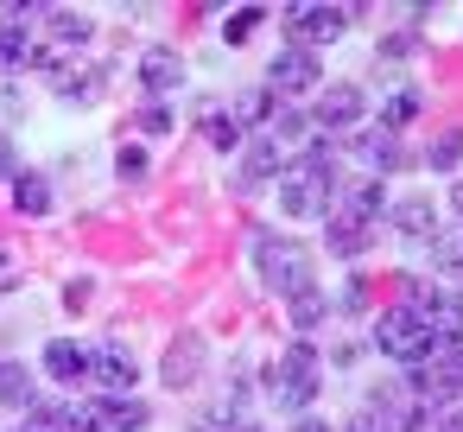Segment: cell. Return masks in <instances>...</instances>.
I'll list each match as a JSON object with an SVG mask.
<instances>
[{
	"instance_id": "1",
	"label": "cell",
	"mask_w": 463,
	"mask_h": 432,
	"mask_svg": "<svg viewBox=\"0 0 463 432\" xmlns=\"http://www.w3.org/2000/svg\"><path fill=\"white\" fill-rule=\"evenodd\" d=\"M279 204H286V216H330V204H336V153L330 147H305V153H292L286 166H279Z\"/></svg>"
},
{
	"instance_id": "2",
	"label": "cell",
	"mask_w": 463,
	"mask_h": 432,
	"mask_svg": "<svg viewBox=\"0 0 463 432\" xmlns=\"http://www.w3.org/2000/svg\"><path fill=\"white\" fill-rule=\"evenodd\" d=\"M317 388H324V362H317V350H311L305 337L286 343V350L273 356V369H267V394H273V407H286V413L305 419V407L317 400Z\"/></svg>"
},
{
	"instance_id": "3",
	"label": "cell",
	"mask_w": 463,
	"mask_h": 432,
	"mask_svg": "<svg viewBox=\"0 0 463 432\" xmlns=\"http://www.w3.org/2000/svg\"><path fill=\"white\" fill-rule=\"evenodd\" d=\"M406 388H412V400L419 407H450V400H463V343H431L412 369H406Z\"/></svg>"
},
{
	"instance_id": "4",
	"label": "cell",
	"mask_w": 463,
	"mask_h": 432,
	"mask_svg": "<svg viewBox=\"0 0 463 432\" xmlns=\"http://www.w3.org/2000/svg\"><path fill=\"white\" fill-rule=\"evenodd\" d=\"M254 267H260L267 293H279V299H292V293H305V286H311V254H305L292 235L254 229Z\"/></svg>"
},
{
	"instance_id": "5",
	"label": "cell",
	"mask_w": 463,
	"mask_h": 432,
	"mask_svg": "<svg viewBox=\"0 0 463 432\" xmlns=\"http://www.w3.org/2000/svg\"><path fill=\"white\" fill-rule=\"evenodd\" d=\"M374 350L412 369V362L431 350V331H425V318H419L412 305H387V312L374 318Z\"/></svg>"
},
{
	"instance_id": "6",
	"label": "cell",
	"mask_w": 463,
	"mask_h": 432,
	"mask_svg": "<svg viewBox=\"0 0 463 432\" xmlns=\"http://www.w3.org/2000/svg\"><path fill=\"white\" fill-rule=\"evenodd\" d=\"M317 83H324V64H317V52H305V45H279V52H273V64H267V96H273V102L311 96Z\"/></svg>"
},
{
	"instance_id": "7",
	"label": "cell",
	"mask_w": 463,
	"mask_h": 432,
	"mask_svg": "<svg viewBox=\"0 0 463 432\" xmlns=\"http://www.w3.org/2000/svg\"><path fill=\"white\" fill-rule=\"evenodd\" d=\"M90 39H96V20H90V14L52 7V14H45V45H52V52H39L33 64H45V71H52V64H71V58H77Z\"/></svg>"
},
{
	"instance_id": "8",
	"label": "cell",
	"mask_w": 463,
	"mask_h": 432,
	"mask_svg": "<svg viewBox=\"0 0 463 432\" xmlns=\"http://www.w3.org/2000/svg\"><path fill=\"white\" fill-rule=\"evenodd\" d=\"M355 20V7H286V26H292V39L311 52V45H330L343 26Z\"/></svg>"
},
{
	"instance_id": "9",
	"label": "cell",
	"mask_w": 463,
	"mask_h": 432,
	"mask_svg": "<svg viewBox=\"0 0 463 432\" xmlns=\"http://www.w3.org/2000/svg\"><path fill=\"white\" fill-rule=\"evenodd\" d=\"M90 381H96V394H102V400H115V394H134L140 369H134V356H128V350H90Z\"/></svg>"
},
{
	"instance_id": "10",
	"label": "cell",
	"mask_w": 463,
	"mask_h": 432,
	"mask_svg": "<svg viewBox=\"0 0 463 432\" xmlns=\"http://www.w3.org/2000/svg\"><path fill=\"white\" fill-rule=\"evenodd\" d=\"M368 235H374V223H362V216L343 210V204H330V216H324V242H330L336 261H355V254L368 248Z\"/></svg>"
},
{
	"instance_id": "11",
	"label": "cell",
	"mask_w": 463,
	"mask_h": 432,
	"mask_svg": "<svg viewBox=\"0 0 463 432\" xmlns=\"http://www.w3.org/2000/svg\"><path fill=\"white\" fill-rule=\"evenodd\" d=\"M178 83H184V58L172 45H146L140 52V90L146 96H172Z\"/></svg>"
},
{
	"instance_id": "12",
	"label": "cell",
	"mask_w": 463,
	"mask_h": 432,
	"mask_svg": "<svg viewBox=\"0 0 463 432\" xmlns=\"http://www.w3.org/2000/svg\"><path fill=\"white\" fill-rule=\"evenodd\" d=\"M311 134H317V128H311V115H298L292 102H279V109L267 115V128H260V140H273L286 159H292V153H305V147H311Z\"/></svg>"
},
{
	"instance_id": "13",
	"label": "cell",
	"mask_w": 463,
	"mask_h": 432,
	"mask_svg": "<svg viewBox=\"0 0 463 432\" xmlns=\"http://www.w3.org/2000/svg\"><path fill=\"white\" fill-rule=\"evenodd\" d=\"M362 90L355 83H330V96H317V109H311V128H324V134H336V128H349L355 115H362Z\"/></svg>"
},
{
	"instance_id": "14",
	"label": "cell",
	"mask_w": 463,
	"mask_h": 432,
	"mask_svg": "<svg viewBox=\"0 0 463 432\" xmlns=\"http://www.w3.org/2000/svg\"><path fill=\"white\" fill-rule=\"evenodd\" d=\"M197 369H203V337H197V331H178V337H172V350H165V362H159L165 388H191V381H197Z\"/></svg>"
},
{
	"instance_id": "15",
	"label": "cell",
	"mask_w": 463,
	"mask_h": 432,
	"mask_svg": "<svg viewBox=\"0 0 463 432\" xmlns=\"http://www.w3.org/2000/svg\"><path fill=\"white\" fill-rule=\"evenodd\" d=\"M387 223H393L406 242H431V235H438V210H431V197H400V204H387Z\"/></svg>"
},
{
	"instance_id": "16",
	"label": "cell",
	"mask_w": 463,
	"mask_h": 432,
	"mask_svg": "<svg viewBox=\"0 0 463 432\" xmlns=\"http://www.w3.org/2000/svg\"><path fill=\"white\" fill-rule=\"evenodd\" d=\"M45 375H52V381H64V388L90 381V350H83L77 337H58V343H45Z\"/></svg>"
},
{
	"instance_id": "17",
	"label": "cell",
	"mask_w": 463,
	"mask_h": 432,
	"mask_svg": "<svg viewBox=\"0 0 463 432\" xmlns=\"http://www.w3.org/2000/svg\"><path fill=\"white\" fill-rule=\"evenodd\" d=\"M279 166H286V153L273 147V140H241V185L254 191V185H267V178H279Z\"/></svg>"
},
{
	"instance_id": "18",
	"label": "cell",
	"mask_w": 463,
	"mask_h": 432,
	"mask_svg": "<svg viewBox=\"0 0 463 432\" xmlns=\"http://www.w3.org/2000/svg\"><path fill=\"white\" fill-rule=\"evenodd\" d=\"M362 159H368L381 178H387V172H406V166H419V159L400 147V134H387V128H374V134L362 140Z\"/></svg>"
},
{
	"instance_id": "19",
	"label": "cell",
	"mask_w": 463,
	"mask_h": 432,
	"mask_svg": "<svg viewBox=\"0 0 463 432\" xmlns=\"http://www.w3.org/2000/svg\"><path fill=\"white\" fill-rule=\"evenodd\" d=\"M52 83H58V96H64V102H96L102 71H96V64H52Z\"/></svg>"
},
{
	"instance_id": "20",
	"label": "cell",
	"mask_w": 463,
	"mask_h": 432,
	"mask_svg": "<svg viewBox=\"0 0 463 432\" xmlns=\"http://www.w3.org/2000/svg\"><path fill=\"white\" fill-rule=\"evenodd\" d=\"M393 413H400V394H393V388H381V394H368V407H355V413H349V426H343V432H393Z\"/></svg>"
},
{
	"instance_id": "21",
	"label": "cell",
	"mask_w": 463,
	"mask_h": 432,
	"mask_svg": "<svg viewBox=\"0 0 463 432\" xmlns=\"http://www.w3.org/2000/svg\"><path fill=\"white\" fill-rule=\"evenodd\" d=\"M14 210L20 216H52V185H45V172H14Z\"/></svg>"
},
{
	"instance_id": "22",
	"label": "cell",
	"mask_w": 463,
	"mask_h": 432,
	"mask_svg": "<svg viewBox=\"0 0 463 432\" xmlns=\"http://www.w3.org/2000/svg\"><path fill=\"white\" fill-rule=\"evenodd\" d=\"M336 204H343V210H355L362 223H381V216H387V185H381V178H362V185H355V191H343Z\"/></svg>"
},
{
	"instance_id": "23",
	"label": "cell",
	"mask_w": 463,
	"mask_h": 432,
	"mask_svg": "<svg viewBox=\"0 0 463 432\" xmlns=\"http://www.w3.org/2000/svg\"><path fill=\"white\" fill-rule=\"evenodd\" d=\"M102 407V426H115V432H140L153 413H146V400H134V394H115V400H96Z\"/></svg>"
},
{
	"instance_id": "24",
	"label": "cell",
	"mask_w": 463,
	"mask_h": 432,
	"mask_svg": "<svg viewBox=\"0 0 463 432\" xmlns=\"http://www.w3.org/2000/svg\"><path fill=\"white\" fill-rule=\"evenodd\" d=\"M39 52H33V39H26V20H14V14H0V64H33Z\"/></svg>"
},
{
	"instance_id": "25",
	"label": "cell",
	"mask_w": 463,
	"mask_h": 432,
	"mask_svg": "<svg viewBox=\"0 0 463 432\" xmlns=\"http://www.w3.org/2000/svg\"><path fill=\"white\" fill-rule=\"evenodd\" d=\"M286 312H292V324H298V331H317V324L330 318V299H324V293H317V280H311L305 293H292V299H286Z\"/></svg>"
},
{
	"instance_id": "26",
	"label": "cell",
	"mask_w": 463,
	"mask_h": 432,
	"mask_svg": "<svg viewBox=\"0 0 463 432\" xmlns=\"http://www.w3.org/2000/svg\"><path fill=\"white\" fill-rule=\"evenodd\" d=\"M0 407H33V369L26 362H0Z\"/></svg>"
},
{
	"instance_id": "27",
	"label": "cell",
	"mask_w": 463,
	"mask_h": 432,
	"mask_svg": "<svg viewBox=\"0 0 463 432\" xmlns=\"http://www.w3.org/2000/svg\"><path fill=\"white\" fill-rule=\"evenodd\" d=\"M197 134H203L216 153H241V128H235V115H203Z\"/></svg>"
},
{
	"instance_id": "28",
	"label": "cell",
	"mask_w": 463,
	"mask_h": 432,
	"mask_svg": "<svg viewBox=\"0 0 463 432\" xmlns=\"http://www.w3.org/2000/svg\"><path fill=\"white\" fill-rule=\"evenodd\" d=\"M425 166H431V172H450V166H463V128H444V134L431 140Z\"/></svg>"
},
{
	"instance_id": "29",
	"label": "cell",
	"mask_w": 463,
	"mask_h": 432,
	"mask_svg": "<svg viewBox=\"0 0 463 432\" xmlns=\"http://www.w3.org/2000/svg\"><path fill=\"white\" fill-rule=\"evenodd\" d=\"M412 115H419V90H393V96L381 102V128H387V134H393V128H406Z\"/></svg>"
},
{
	"instance_id": "30",
	"label": "cell",
	"mask_w": 463,
	"mask_h": 432,
	"mask_svg": "<svg viewBox=\"0 0 463 432\" xmlns=\"http://www.w3.org/2000/svg\"><path fill=\"white\" fill-rule=\"evenodd\" d=\"M273 109H279V102H273L267 90H248V96L235 102V128H254V121L267 128V115H273Z\"/></svg>"
},
{
	"instance_id": "31",
	"label": "cell",
	"mask_w": 463,
	"mask_h": 432,
	"mask_svg": "<svg viewBox=\"0 0 463 432\" xmlns=\"http://www.w3.org/2000/svg\"><path fill=\"white\" fill-rule=\"evenodd\" d=\"M425 248H431V267H463V229H438Z\"/></svg>"
},
{
	"instance_id": "32",
	"label": "cell",
	"mask_w": 463,
	"mask_h": 432,
	"mask_svg": "<svg viewBox=\"0 0 463 432\" xmlns=\"http://www.w3.org/2000/svg\"><path fill=\"white\" fill-rule=\"evenodd\" d=\"M20 432H64V407H52V400H33V407L20 413Z\"/></svg>"
},
{
	"instance_id": "33",
	"label": "cell",
	"mask_w": 463,
	"mask_h": 432,
	"mask_svg": "<svg viewBox=\"0 0 463 432\" xmlns=\"http://www.w3.org/2000/svg\"><path fill=\"white\" fill-rule=\"evenodd\" d=\"M260 20H267L260 7H241V14H229V26H222V39H229V45H248V39L260 33Z\"/></svg>"
},
{
	"instance_id": "34",
	"label": "cell",
	"mask_w": 463,
	"mask_h": 432,
	"mask_svg": "<svg viewBox=\"0 0 463 432\" xmlns=\"http://www.w3.org/2000/svg\"><path fill=\"white\" fill-rule=\"evenodd\" d=\"M64 432H109V426H102V407H96V400L64 407Z\"/></svg>"
},
{
	"instance_id": "35",
	"label": "cell",
	"mask_w": 463,
	"mask_h": 432,
	"mask_svg": "<svg viewBox=\"0 0 463 432\" xmlns=\"http://www.w3.org/2000/svg\"><path fill=\"white\" fill-rule=\"evenodd\" d=\"M140 134H172V109L165 102H146L140 109Z\"/></svg>"
},
{
	"instance_id": "36",
	"label": "cell",
	"mask_w": 463,
	"mask_h": 432,
	"mask_svg": "<svg viewBox=\"0 0 463 432\" xmlns=\"http://www.w3.org/2000/svg\"><path fill=\"white\" fill-rule=\"evenodd\" d=\"M115 172H121V178H146V153H140V147H121V153H115Z\"/></svg>"
},
{
	"instance_id": "37",
	"label": "cell",
	"mask_w": 463,
	"mask_h": 432,
	"mask_svg": "<svg viewBox=\"0 0 463 432\" xmlns=\"http://www.w3.org/2000/svg\"><path fill=\"white\" fill-rule=\"evenodd\" d=\"M197 432H254L241 413H210V419H197Z\"/></svg>"
},
{
	"instance_id": "38",
	"label": "cell",
	"mask_w": 463,
	"mask_h": 432,
	"mask_svg": "<svg viewBox=\"0 0 463 432\" xmlns=\"http://www.w3.org/2000/svg\"><path fill=\"white\" fill-rule=\"evenodd\" d=\"M419 52V33H393V39H381V58H412Z\"/></svg>"
},
{
	"instance_id": "39",
	"label": "cell",
	"mask_w": 463,
	"mask_h": 432,
	"mask_svg": "<svg viewBox=\"0 0 463 432\" xmlns=\"http://www.w3.org/2000/svg\"><path fill=\"white\" fill-rule=\"evenodd\" d=\"M400 432H438V413H431V407H419V400H412V413H406V419H400Z\"/></svg>"
},
{
	"instance_id": "40",
	"label": "cell",
	"mask_w": 463,
	"mask_h": 432,
	"mask_svg": "<svg viewBox=\"0 0 463 432\" xmlns=\"http://www.w3.org/2000/svg\"><path fill=\"white\" fill-rule=\"evenodd\" d=\"M336 305H343V312H362V305H368V280H349V286H343V299H336Z\"/></svg>"
},
{
	"instance_id": "41",
	"label": "cell",
	"mask_w": 463,
	"mask_h": 432,
	"mask_svg": "<svg viewBox=\"0 0 463 432\" xmlns=\"http://www.w3.org/2000/svg\"><path fill=\"white\" fill-rule=\"evenodd\" d=\"M14 172H20V159H14V140L0 134V178H14Z\"/></svg>"
},
{
	"instance_id": "42",
	"label": "cell",
	"mask_w": 463,
	"mask_h": 432,
	"mask_svg": "<svg viewBox=\"0 0 463 432\" xmlns=\"http://www.w3.org/2000/svg\"><path fill=\"white\" fill-rule=\"evenodd\" d=\"M83 299H90V280H71V286H64V305H71V312H77V305H83Z\"/></svg>"
},
{
	"instance_id": "43",
	"label": "cell",
	"mask_w": 463,
	"mask_h": 432,
	"mask_svg": "<svg viewBox=\"0 0 463 432\" xmlns=\"http://www.w3.org/2000/svg\"><path fill=\"white\" fill-rule=\"evenodd\" d=\"M438 432H463V407L457 413H438Z\"/></svg>"
},
{
	"instance_id": "44",
	"label": "cell",
	"mask_w": 463,
	"mask_h": 432,
	"mask_svg": "<svg viewBox=\"0 0 463 432\" xmlns=\"http://www.w3.org/2000/svg\"><path fill=\"white\" fill-rule=\"evenodd\" d=\"M292 432H330V419H311V413H305V419H298Z\"/></svg>"
},
{
	"instance_id": "45",
	"label": "cell",
	"mask_w": 463,
	"mask_h": 432,
	"mask_svg": "<svg viewBox=\"0 0 463 432\" xmlns=\"http://www.w3.org/2000/svg\"><path fill=\"white\" fill-rule=\"evenodd\" d=\"M450 204H457V216H463V185H457V191H450Z\"/></svg>"
},
{
	"instance_id": "46",
	"label": "cell",
	"mask_w": 463,
	"mask_h": 432,
	"mask_svg": "<svg viewBox=\"0 0 463 432\" xmlns=\"http://www.w3.org/2000/svg\"><path fill=\"white\" fill-rule=\"evenodd\" d=\"M7 274H14V261H7V254H0V280H7Z\"/></svg>"
}]
</instances>
